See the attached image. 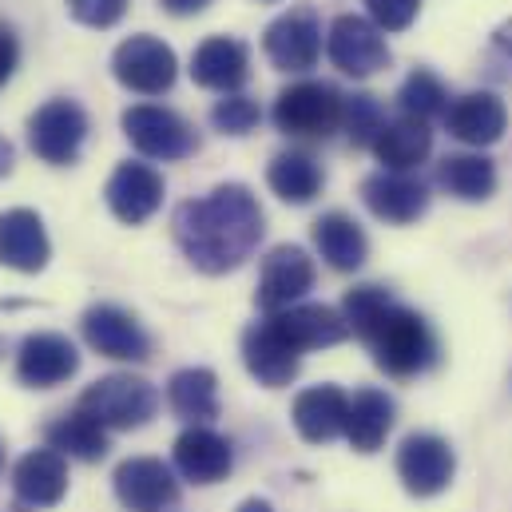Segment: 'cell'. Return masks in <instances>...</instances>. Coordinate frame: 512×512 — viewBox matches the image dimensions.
Listing matches in <instances>:
<instances>
[{
    "label": "cell",
    "instance_id": "6da1fadb",
    "mask_svg": "<svg viewBox=\"0 0 512 512\" xmlns=\"http://www.w3.org/2000/svg\"><path fill=\"white\" fill-rule=\"evenodd\" d=\"M262 231H266V215L258 207L255 191L243 183H223L203 199H187L171 219V235L179 251L203 274L239 270L258 251Z\"/></svg>",
    "mask_w": 512,
    "mask_h": 512
},
{
    "label": "cell",
    "instance_id": "7a4b0ae2",
    "mask_svg": "<svg viewBox=\"0 0 512 512\" xmlns=\"http://www.w3.org/2000/svg\"><path fill=\"white\" fill-rule=\"evenodd\" d=\"M370 354L389 378H417L437 362V338L429 330V322L409 310V306H393L385 314V322L370 334Z\"/></svg>",
    "mask_w": 512,
    "mask_h": 512
},
{
    "label": "cell",
    "instance_id": "3957f363",
    "mask_svg": "<svg viewBox=\"0 0 512 512\" xmlns=\"http://www.w3.org/2000/svg\"><path fill=\"white\" fill-rule=\"evenodd\" d=\"M342 116L346 96L326 80H298L282 88L270 108L274 128L290 139H330L334 131H342Z\"/></svg>",
    "mask_w": 512,
    "mask_h": 512
},
{
    "label": "cell",
    "instance_id": "277c9868",
    "mask_svg": "<svg viewBox=\"0 0 512 512\" xmlns=\"http://www.w3.org/2000/svg\"><path fill=\"white\" fill-rule=\"evenodd\" d=\"M80 409L96 417L104 429H139L155 417L159 393L147 378L135 374H108L80 393Z\"/></svg>",
    "mask_w": 512,
    "mask_h": 512
},
{
    "label": "cell",
    "instance_id": "5b68a950",
    "mask_svg": "<svg viewBox=\"0 0 512 512\" xmlns=\"http://www.w3.org/2000/svg\"><path fill=\"white\" fill-rule=\"evenodd\" d=\"M124 135L131 139V147L147 159H159V163H179L187 155L199 151V135L195 128L171 112V108H159V104H135L120 116Z\"/></svg>",
    "mask_w": 512,
    "mask_h": 512
},
{
    "label": "cell",
    "instance_id": "8992f818",
    "mask_svg": "<svg viewBox=\"0 0 512 512\" xmlns=\"http://www.w3.org/2000/svg\"><path fill=\"white\" fill-rule=\"evenodd\" d=\"M88 139V112L76 100H48L28 120V143L48 167H72Z\"/></svg>",
    "mask_w": 512,
    "mask_h": 512
},
{
    "label": "cell",
    "instance_id": "52a82bcc",
    "mask_svg": "<svg viewBox=\"0 0 512 512\" xmlns=\"http://www.w3.org/2000/svg\"><path fill=\"white\" fill-rule=\"evenodd\" d=\"M262 52L278 72H310L322 56V16L314 4H298L266 24Z\"/></svg>",
    "mask_w": 512,
    "mask_h": 512
},
{
    "label": "cell",
    "instance_id": "ba28073f",
    "mask_svg": "<svg viewBox=\"0 0 512 512\" xmlns=\"http://www.w3.org/2000/svg\"><path fill=\"white\" fill-rule=\"evenodd\" d=\"M326 56L342 76L370 80L389 64V44L370 16L342 12V16H334V24L326 32Z\"/></svg>",
    "mask_w": 512,
    "mask_h": 512
},
{
    "label": "cell",
    "instance_id": "9c48e42d",
    "mask_svg": "<svg viewBox=\"0 0 512 512\" xmlns=\"http://www.w3.org/2000/svg\"><path fill=\"white\" fill-rule=\"evenodd\" d=\"M112 76L139 96H163L175 88V76H179V60L171 52V44H163L159 36L151 32H139L128 36L116 52H112Z\"/></svg>",
    "mask_w": 512,
    "mask_h": 512
},
{
    "label": "cell",
    "instance_id": "30bf717a",
    "mask_svg": "<svg viewBox=\"0 0 512 512\" xmlns=\"http://www.w3.org/2000/svg\"><path fill=\"white\" fill-rule=\"evenodd\" d=\"M310 286H314V258L294 243H282L262 258L255 302L262 314H282V310L298 306L310 294Z\"/></svg>",
    "mask_w": 512,
    "mask_h": 512
},
{
    "label": "cell",
    "instance_id": "8fae6325",
    "mask_svg": "<svg viewBox=\"0 0 512 512\" xmlns=\"http://www.w3.org/2000/svg\"><path fill=\"white\" fill-rule=\"evenodd\" d=\"M457 473L453 445L437 433H409L397 449V477L413 497H437Z\"/></svg>",
    "mask_w": 512,
    "mask_h": 512
},
{
    "label": "cell",
    "instance_id": "7c38bea8",
    "mask_svg": "<svg viewBox=\"0 0 512 512\" xmlns=\"http://www.w3.org/2000/svg\"><path fill=\"white\" fill-rule=\"evenodd\" d=\"M80 330H84V342L100 358H112V362H147L151 358L147 330L139 326V318L128 314L124 306H112V302L88 306L84 318H80Z\"/></svg>",
    "mask_w": 512,
    "mask_h": 512
},
{
    "label": "cell",
    "instance_id": "4fadbf2b",
    "mask_svg": "<svg viewBox=\"0 0 512 512\" xmlns=\"http://www.w3.org/2000/svg\"><path fill=\"white\" fill-rule=\"evenodd\" d=\"M243 366L258 385L282 389L298 378L302 350L282 334V326L266 314V322H255L243 330Z\"/></svg>",
    "mask_w": 512,
    "mask_h": 512
},
{
    "label": "cell",
    "instance_id": "5bb4252c",
    "mask_svg": "<svg viewBox=\"0 0 512 512\" xmlns=\"http://www.w3.org/2000/svg\"><path fill=\"white\" fill-rule=\"evenodd\" d=\"M68 493V457L56 449H32L12 469V512L56 509Z\"/></svg>",
    "mask_w": 512,
    "mask_h": 512
},
{
    "label": "cell",
    "instance_id": "9a60e30c",
    "mask_svg": "<svg viewBox=\"0 0 512 512\" xmlns=\"http://www.w3.org/2000/svg\"><path fill=\"white\" fill-rule=\"evenodd\" d=\"M112 485H116V497L128 512H167L179 505V481L159 457L120 461Z\"/></svg>",
    "mask_w": 512,
    "mask_h": 512
},
{
    "label": "cell",
    "instance_id": "2e32d148",
    "mask_svg": "<svg viewBox=\"0 0 512 512\" xmlns=\"http://www.w3.org/2000/svg\"><path fill=\"white\" fill-rule=\"evenodd\" d=\"M80 370V350L64 334H28L16 350V382L28 389H56Z\"/></svg>",
    "mask_w": 512,
    "mask_h": 512
},
{
    "label": "cell",
    "instance_id": "e0dca14e",
    "mask_svg": "<svg viewBox=\"0 0 512 512\" xmlns=\"http://www.w3.org/2000/svg\"><path fill=\"white\" fill-rule=\"evenodd\" d=\"M163 195H167L163 175H159L155 167H147V163H131V159L112 171V179H108V187H104L108 211H112L120 223H128V227L147 223V219L163 207Z\"/></svg>",
    "mask_w": 512,
    "mask_h": 512
},
{
    "label": "cell",
    "instance_id": "ac0fdd59",
    "mask_svg": "<svg viewBox=\"0 0 512 512\" xmlns=\"http://www.w3.org/2000/svg\"><path fill=\"white\" fill-rule=\"evenodd\" d=\"M175 469L191 485H219L235 469L231 441L223 433L207 429V425H187L175 437Z\"/></svg>",
    "mask_w": 512,
    "mask_h": 512
},
{
    "label": "cell",
    "instance_id": "d6986e66",
    "mask_svg": "<svg viewBox=\"0 0 512 512\" xmlns=\"http://www.w3.org/2000/svg\"><path fill=\"white\" fill-rule=\"evenodd\" d=\"M362 203L382 223L405 227L429 211V187L421 179H413L409 171H378L362 183Z\"/></svg>",
    "mask_w": 512,
    "mask_h": 512
},
{
    "label": "cell",
    "instance_id": "ffe728a7",
    "mask_svg": "<svg viewBox=\"0 0 512 512\" xmlns=\"http://www.w3.org/2000/svg\"><path fill=\"white\" fill-rule=\"evenodd\" d=\"M251 76V48L235 36H207L191 56V80L207 92H239Z\"/></svg>",
    "mask_w": 512,
    "mask_h": 512
},
{
    "label": "cell",
    "instance_id": "44dd1931",
    "mask_svg": "<svg viewBox=\"0 0 512 512\" xmlns=\"http://www.w3.org/2000/svg\"><path fill=\"white\" fill-rule=\"evenodd\" d=\"M52 258L44 219L28 207H12L0 215V266L20 274H40Z\"/></svg>",
    "mask_w": 512,
    "mask_h": 512
},
{
    "label": "cell",
    "instance_id": "7402d4cb",
    "mask_svg": "<svg viewBox=\"0 0 512 512\" xmlns=\"http://www.w3.org/2000/svg\"><path fill=\"white\" fill-rule=\"evenodd\" d=\"M346 413H350V397L338 385H310L294 397V409H290L298 437L310 445L346 437Z\"/></svg>",
    "mask_w": 512,
    "mask_h": 512
},
{
    "label": "cell",
    "instance_id": "603a6c76",
    "mask_svg": "<svg viewBox=\"0 0 512 512\" xmlns=\"http://www.w3.org/2000/svg\"><path fill=\"white\" fill-rule=\"evenodd\" d=\"M445 128H449L453 139H461L469 147H489L509 128V112L493 92H465V96H457L449 104Z\"/></svg>",
    "mask_w": 512,
    "mask_h": 512
},
{
    "label": "cell",
    "instance_id": "cb8c5ba5",
    "mask_svg": "<svg viewBox=\"0 0 512 512\" xmlns=\"http://www.w3.org/2000/svg\"><path fill=\"white\" fill-rule=\"evenodd\" d=\"M270 318L282 326V334L302 354L306 350H330V346H338V342L350 338V326H346L342 310L322 306V302H298V306H290L282 314H270Z\"/></svg>",
    "mask_w": 512,
    "mask_h": 512
},
{
    "label": "cell",
    "instance_id": "d4e9b609",
    "mask_svg": "<svg viewBox=\"0 0 512 512\" xmlns=\"http://www.w3.org/2000/svg\"><path fill=\"white\" fill-rule=\"evenodd\" d=\"M266 183H270V191H274L282 203L306 207V203H314V199L322 195V187H326V171H322V163H318L310 151L290 147V151H278V155L270 159V167H266Z\"/></svg>",
    "mask_w": 512,
    "mask_h": 512
},
{
    "label": "cell",
    "instance_id": "484cf974",
    "mask_svg": "<svg viewBox=\"0 0 512 512\" xmlns=\"http://www.w3.org/2000/svg\"><path fill=\"white\" fill-rule=\"evenodd\" d=\"M314 247L318 255L326 258L330 270H342V274H354L366 266L370 258V239L366 231L358 227V219H350L346 211H330L314 223Z\"/></svg>",
    "mask_w": 512,
    "mask_h": 512
},
{
    "label": "cell",
    "instance_id": "4316f807",
    "mask_svg": "<svg viewBox=\"0 0 512 512\" xmlns=\"http://www.w3.org/2000/svg\"><path fill=\"white\" fill-rule=\"evenodd\" d=\"M393 417H397V405L385 389H358L350 397V413H346V441L358 449V453H378L393 429Z\"/></svg>",
    "mask_w": 512,
    "mask_h": 512
},
{
    "label": "cell",
    "instance_id": "83f0119b",
    "mask_svg": "<svg viewBox=\"0 0 512 512\" xmlns=\"http://www.w3.org/2000/svg\"><path fill=\"white\" fill-rule=\"evenodd\" d=\"M44 441H48V449H56L60 457H72V461H84V465H96V461H104L108 457V429L96 421V417H88L80 405L72 409V413H60L48 429H44Z\"/></svg>",
    "mask_w": 512,
    "mask_h": 512
},
{
    "label": "cell",
    "instance_id": "f1b7e54d",
    "mask_svg": "<svg viewBox=\"0 0 512 512\" xmlns=\"http://www.w3.org/2000/svg\"><path fill=\"white\" fill-rule=\"evenodd\" d=\"M437 187L461 203H485L497 191V163L481 151L445 155L437 163Z\"/></svg>",
    "mask_w": 512,
    "mask_h": 512
},
{
    "label": "cell",
    "instance_id": "f546056e",
    "mask_svg": "<svg viewBox=\"0 0 512 512\" xmlns=\"http://www.w3.org/2000/svg\"><path fill=\"white\" fill-rule=\"evenodd\" d=\"M167 405L175 417H183L187 425H207L219 417V378L207 366H191L179 370L167 382Z\"/></svg>",
    "mask_w": 512,
    "mask_h": 512
},
{
    "label": "cell",
    "instance_id": "4dcf8cb0",
    "mask_svg": "<svg viewBox=\"0 0 512 512\" xmlns=\"http://www.w3.org/2000/svg\"><path fill=\"white\" fill-rule=\"evenodd\" d=\"M433 151V131L421 120H409V116H397L389 120L374 143V155L382 163V171H413L429 159Z\"/></svg>",
    "mask_w": 512,
    "mask_h": 512
},
{
    "label": "cell",
    "instance_id": "1f68e13d",
    "mask_svg": "<svg viewBox=\"0 0 512 512\" xmlns=\"http://www.w3.org/2000/svg\"><path fill=\"white\" fill-rule=\"evenodd\" d=\"M397 108H401V116L421 120V124H429V120H437V116L445 120V112H449V92H445L441 76H433L429 68H413V72L405 76L401 92H397Z\"/></svg>",
    "mask_w": 512,
    "mask_h": 512
},
{
    "label": "cell",
    "instance_id": "d6a6232c",
    "mask_svg": "<svg viewBox=\"0 0 512 512\" xmlns=\"http://www.w3.org/2000/svg\"><path fill=\"white\" fill-rule=\"evenodd\" d=\"M393 306H397V298H393L389 290L374 286V282H362V286L346 290V298H342V318H346V326H350L354 338L370 342V334L382 326L385 314H389Z\"/></svg>",
    "mask_w": 512,
    "mask_h": 512
},
{
    "label": "cell",
    "instance_id": "836d02e7",
    "mask_svg": "<svg viewBox=\"0 0 512 512\" xmlns=\"http://www.w3.org/2000/svg\"><path fill=\"white\" fill-rule=\"evenodd\" d=\"M385 124H389V120H385V108L378 96H370V92H354V96H346L342 128H346V135H350L354 147H370V151H374V143H378V135H382Z\"/></svg>",
    "mask_w": 512,
    "mask_h": 512
},
{
    "label": "cell",
    "instance_id": "e575fe53",
    "mask_svg": "<svg viewBox=\"0 0 512 512\" xmlns=\"http://www.w3.org/2000/svg\"><path fill=\"white\" fill-rule=\"evenodd\" d=\"M258 120H262V108L247 92H231V96L215 100V108H211V124L223 135H251L258 128Z\"/></svg>",
    "mask_w": 512,
    "mask_h": 512
},
{
    "label": "cell",
    "instance_id": "d590c367",
    "mask_svg": "<svg viewBox=\"0 0 512 512\" xmlns=\"http://www.w3.org/2000/svg\"><path fill=\"white\" fill-rule=\"evenodd\" d=\"M131 0H68V12L84 28H112L124 20Z\"/></svg>",
    "mask_w": 512,
    "mask_h": 512
},
{
    "label": "cell",
    "instance_id": "8d00e7d4",
    "mask_svg": "<svg viewBox=\"0 0 512 512\" xmlns=\"http://www.w3.org/2000/svg\"><path fill=\"white\" fill-rule=\"evenodd\" d=\"M421 12V0H366V16L382 32H405Z\"/></svg>",
    "mask_w": 512,
    "mask_h": 512
},
{
    "label": "cell",
    "instance_id": "74e56055",
    "mask_svg": "<svg viewBox=\"0 0 512 512\" xmlns=\"http://www.w3.org/2000/svg\"><path fill=\"white\" fill-rule=\"evenodd\" d=\"M16 60H20V44L12 36V28L0 24V88L8 84V76L16 72Z\"/></svg>",
    "mask_w": 512,
    "mask_h": 512
},
{
    "label": "cell",
    "instance_id": "f35d334b",
    "mask_svg": "<svg viewBox=\"0 0 512 512\" xmlns=\"http://www.w3.org/2000/svg\"><path fill=\"white\" fill-rule=\"evenodd\" d=\"M171 16H199V12H207L211 8V0H159Z\"/></svg>",
    "mask_w": 512,
    "mask_h": 512
},
{
    "label": "cell",
    "instance_id": "ab89813d",
    "mask_svg": "<svg viewBox=\"0 0 512 512\" xmlns=\"http://www.w3.org/2000/svg\"><path fill=\"white\" fill-rule=\"evenodd\" d=\"M12 167H16V151H12V143L0 135V179H8Z\"/></svg>",
    "mask_w": 512,
    "mask_h": 512
},
{
    "label": "cell",
    "instance_id": "60d3db41",
    "mask_svg": "<svg viewBox=\"0 0 512 512\" xmlns=\"http://www.w3.org/2000/svg\"><path fill=\"white\" fill-rule=\"evenodd\" d=\"M493 40H497V48H505V52L512 56V20H509V24H501V28H497V36H493Z\"/></svg>",
    "mask_w": 512,
    "mask_h": 512
},
{
    "label": "cell",
    "instance_id": "b9f144b4",
    "mask_svg": "<svg viewBox=\"0 0 512 512\" xmlns=\"http://www.w3.org/2000/svg\"><path fill=\"white\" fill-rule=\"evenodd\" d=\"M239 512H274V509H270L266 501H258V497H251V501H243V505H239Z\"/></svg>",
    "mask_w": 512,
    "mask_h": 512
},
{
    "label": "cell",
    "instance_id": "7bdbcfd3",
    "mask_svg": "<svg viewBox=\"0 0 512 512\" xmlns=\"http://www.w3.org/2000/svg\"><path fill=\"white\" fill-rule=\"evenodd\" d=\"M0 469H4V449H0Z\"/></svg>",
    "mask_w": 512,
    "mask_h": 512
},
{
    "label": "cell",
    "instance_id": "ee69618b",
    "mask_svg": "<svg viewBox=\"0 0 512 512\" xmlns=\"http://www.w3.org/2000/svg\"><path fill=\"white\" fill-rule=\"evenodd\" d=\"M262 4H274V0H262Z\"/></svg>",
    "mask_w": 512,
    "mask_h": 512
},
{
    "label": "cell",
    "instance_id": "f6af8a7d",
    "mask_svg": "<svg viewBox=\"0 0 512 512\" xmlns=\"http://www.w3.org/2000/svg\"><path fill=\"white\" fill-rule=\"evenodd\" d=\"M0 350H4V342H0Z\"/></svg>",
    "mask_w": 512,
    "mask_h": 512
}]
</instances>
